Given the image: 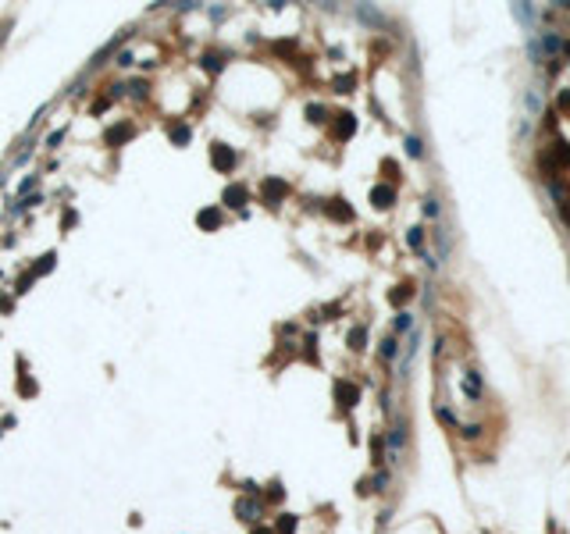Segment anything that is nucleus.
I'll return each instance as SVG.
<instances>
[{"instance_id":"20","label":"nucleus","mask_w":570,"mask_h":534,"mask_svg":"<svg viewBox=\"0 0 570 534\" xmlns=\"http://www.w3.org/2000/svg\"><path fill=\"white\" fill-rule=\"evenodd\" d=\"M424 214H431V218L438 214V207H435V199H424Z\"/></svg>"},{"instance_id":"18","label":"nucleus","mask_w":570,"mask_h":534,"mask_svg":"<svg viewBox=\"0 0 570 534\" xmlns=\"http://www.w3.org/2000/svg\"><path fill=\"white\" fill-rule=\"evenodd\" d=\"M406 328H410V313H399L396 317V332H406Z\"/></svg>"},{"instance_id":"16","label":"nucleus","mask_w":570,"mask_h":534,"mask_svg":"<svg viewBox=\"0 0 570 534\" xmlns=\"http://www.w3.org/2000/svg\"><path fill=\"white\" fill-rule=\"evenodd\" d=\"M406 239H410V246H414V250H417V246L424 242V232H421V228H410V235H406Z\"/></svg>"},{"instance_id":"4","label":"nucleus","mask_w":570,"mask_h":534,"mask_svg":"<svg viewBox=\"0 0 570 534\" xmlns=\"http://www.w3.org/2000/svg\"><path fill=\"white\" fill-rule=\"evenodd\" d=\"M132 125H129V121H121V125H114V129H107L104 132V139H107V146H121V143H125V139H132Z\"/></svg>"},{"instance_id":"8","label":"nucleus","mask_w":570,"mask_h":534,"mask_svg":"<svg viewBox=\"0 0 570 534\" xmlns=\"http://www.w3.org/2000/svg\"><path fill=\"white\" fill-rule=\"evenodd\" d=\"M339 121H335V136L339 139H349L353 136V129H356V121H353V114H335Z\"/></svg>"},{"instance_id":"12","label":"nucleus","mask_w":570,"mask_h":534,"mask_svg":"<svg viewBox=\"0 0 570 534\" xmlns=\"http://www.w3.org/2000/svg\"><path fill=\"white\" fill-rule=\"evenodd\" d=\"M363 342H367L363 328H353V332H349V349H363Z\"/></svg>"},{"instance_id":"19","label":"nucleus","mask_w":570,"mask_h":534,"mask_svg":"<svg viewBox=\"0 0 570 534\" xmlns=\"http://www.w3.org/2000/svg\"><path fill=\"white\" fill-rule=\"evenodd\" d=\"M293 523H296V520H293V516H285V520H281V523H278V534H293Z\"/></svg>"},{"instance_id":"1","label":"nucleus","mask_w":570,"mask_h":534,"mask_svg":"<svg viewBox=\"0 0 570 534\" xmlns=\"http://www.w3.org/2000/svg\"><path fill=\"white\" fill-rule=\"evenodd\" d=\"M221 199L228 203L232 210H242V207H246V203H250V189L242 185V182H232V185L225 189V196H221Z\"/></svg>"},{"instance_id":"11","label":"nucleus","mask_w":570,"mask_h":534,"mask_svg":"<svg viewBox=\"0 0 570 534\" xmlns=\"http://www.w3.org/2000/svg\"><path fill=\"white\" fill-rule=\"evenodd\" d=\"M221 64H225V54H207L203 57V68L207 71H221Z\"/></svg>"},{"instance_id":"17","label":"nucleus","mask_w":570,"mask_h":534,"mask_svg":"<svg viewBox=\"0 0 570 534\" xmlns=\"http://www.w3.org/2000/svg\"><path fill=\"white\" fill-rule=\"evenodd\" d=\"M392 353H396V339H385V342H382V356L392 360Z\"/></svg>"},{"instance_id":"6","label":"nucleus","mask_w":570,"mask_h":534,"mask_svg":"<svg viewBox=\"0 0 570 534\" xmlns=\"http://www.w3.org/2000/svg\"><path fill=\"white\" fill-rule=\"evenodd\" d=\"M392 199H396L392 185H374L371 189V203H374V207H392Z\"/></svg>"},{"instance_id":"5","label":"nucleus","mask_w":570,"mask_h":534,"mask_svg":"<svg viewBox=\"0 0 570 534\" xmlns=\"http://www.w3.org/2000/svg\"><path fill=\"white\" fill-rule=\"evenodd\" d=\"M196 225H200L203 232H218V228H221V214H218L214 207H207V210L196 214Z\"/></svg>"},{"instance_id":"2","label":"nucleus","mask_w":570,"mask_h":534,"mask_svg":"<svg viewBox=\"0 0 570 534\" xmlns=\"http://www.w3.org/2000/svg\"><path fill=\"white\" fill-rule=\"evenodd\" d=\"M211 160H214V168H218V171H232V168H235V150L225 146V143H214Z\"/></svg>"},{"instance_id":"13","label":"nucleus","mask_w":570,"mask_h":534,"mask_svg":"<svg viewBox=\"0 0 570 534\" xmlns=\"http://www.w3.org/2000/svg\"><path fill=\"white\" fill-rule=\"evenodd\" d=\"M389 299H392L396 306H399V303H406V299H410V285H399V289H396V292H392Z\"/></svg>"},{"instance_id":"15","label":"nucleus","mask_w":570,"mask_h":534,"mask_svg":"<svg viewBox=\"0 0 570 534\" xmlns=\"http://www.w3.org/2000/svg\"><path fill=\"white\" fill-rule=\"evenodd\" d=\"M406 153H410V157H421V153H424V150H421V143H417L414 136H410V139H406Z\"/></svg>"},{"instance_id":"10","label":"nucleus","mask_w":570,"mask_h":534,"mask_svg":"<svg viewBox=\"0 0 570 534\" xmlns=\"http://www.w3.org/2000/svg\"><path fill=\"white\" fill-rule=\"evenodd\" d=\"M168 136H171V143H175V146H182V143H189V136H193V132H189V125H171V132H168Z\"/></svg>"},{"instance_id":"14","label":"nucleus","mask_w":570,"mask_h":534,"mask_svg":"<svg viewBox=\"0 0 570 534\" xmlns=\"http://www.w3.org/2000/svg\"><path fill=\"white\" fill-rule=\"evenodd\" d=\"M307 114H310V121H324V107H321V103H310Z\"/></svg>"},{"instance_id":"7","label":"nucleus","mask_w":570,"mask_h":534,"mask_svg":"<svg viewBox=\"0 0 570 534\" xmlns=\"http://www.w3.org/2000/svg\"><path fill=\"white\" fill-rule=\"evenodd\" d=\"M335 392H339V402H342V406H353V402L360 399V388H356V385H349V381H339V385H335Z\"/></svg>"},{"instance_id":"3","label":"nucleus","mask_w":570,"mask_h":534,"mask_svg":"<svg viewBox=\"0 0 570 534\" xmlns=\"http://www.w3.org/2000/svg\"><path fill=\"white\" fill-rule=\"evenodd\" d=\"M285 192H289V185H285L281 178H267L264 182V203H271V207L278 199H285Z\"/></svg>"},{"instance_id":"21","label":"nucleus","mask_w":570,"mask_h":534,"mask_svg":"<svg viewBox=\"0 0 570 534\" xmlns=\"http://www.w3.org/2000/svg\"><path fill=\"white\" fill-rule=\"evenodd\" d=\"M253 534H271V530H253Z\"/></svg>"},{"instance_id":"9","label":"nucleus","mask_w":570,"mask_h":534,"mask_svg":"<svg viewBox=\"0 0 570 534\" xmlns=\"http://www.w3.org/2000/svg\"><path fill=\"white\" fill-rule=\"evenodd\" d=\"M328 214H332L335 221H349V218H353V210L346 207V199H335L332 207H328Z\"/></svg>"}]
</instances>
